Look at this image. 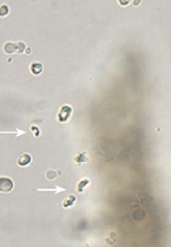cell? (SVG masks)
I'll return each mask as SVG.
<instances>
[{"instance_id":"obj_5","label":"cell","mask_w":171,"mask_h":247,"mask_svg":"<svg viewBox=\"0 0 171 247\" xmlns=\"http://www.w3.org/2000/svg\"><path fill=\"white\" fill-rule=\"evenodd\" d=\"M4 51L6 53H14V52H17V44H14V43H6L4 45Z\"/></svg>"},{"instance_id":"obj_13","label":"cell","mask_w":171,"mask_h":247,"mask_svg":"<svg viewBox=\"0 0 171 247\" xmlns=\"http://www.w3.org/2000/svg\"><path fill=\"white\" fill-rule=\"evenodd\" d=\"M32 130L34 131V136H36V137H38V136L40 135V131H39V129H38L37 127H32Z\"/></svg>"},{"instance_id":"obj_16","label":"cell","mask_w":171,"mask_h":247,"mask_svg":"<svg viewBox=\"0 0 171 247\" xmlns=\"http://www.w3.org/2000/svg\"><path fill=\"white\" fill-rule=\"evenodd\" d=\"M133 4H135V5H136V6H137V5H139V0H136V1H135V2H133Z\"/></svg>"},{"instance_id":"obj_12","label":"cell","mask_w":171,"mask_h":247,"mask_svg":"<svg viewBox=\"0 0 171 247\" xmlns=\"http://www.w3.org/2000/svg\"><path fill=\"white\" fill-rule=\"evenodd\" d=\"M39 192H54V193H60V192H64L65 188H61V187H57L54 189H38Z\"/></svg>"},{"instance_id":"obj_10","label":"cell","mask_w":171,"mask_h":247,"mask_svg":"<svg viewBox=\"0 0 171 247\" xmlns=\"http://www.w3.org/2000/svg\"><path fill=\"white\" fill-rule=\"evenodd\" d=\"M10 13V8L7 5H1L0 6V17H5Z\"/></svg>"},{"instance_id":"obj_3","label":"cell","mask_w":171,"mask_h":247,"mask_svg":"<svg viewBox=\"0 0 171 247\" xmlns=\"http://www.w3.org/2000/svg\"><path fill=\"white\" fill-rule=\"evenodd\" d=\"M31 161H32V157H31L30 154H23V155H20L18 157V165H21V167L29 165L31 163Z\"/></svg>"},{"instance_id":"obj_11","label":"cell","mask_w":171,"mask_h":247,"mask_svg":"<svg viewBox=\"0 0 171 247\" xmlns=\"http://www.w3.org/2000/svg\"><path fill=\"white\" fill-rule=\"evenodd\" d=\"M46 178H48V180L56 178H57V172H54V170H47V172H46Z\"/></svg>"},{"instance_id":"obj_14","label":"cell","mask_w":171,"mask_h":247,"mask_svg":"<svg viewBox=\"0 0 171 247\" xmlns=\"http://www.w3.org/2000/svg\"><path fill=\"white\" fill-rule=\"evenodd\" d=\"M119 4H120L122 6H126V5L130 4V1H129V0H119Z\"/></svg>"},{"instance_id":"obj_15","label":"cell","mask_w":171,"mask_h":247,"mask_svg":"<svg viewBox=\"0 0 171 247\" xmlns=\"http://www.w3.org/2000/svg\"><path fill=\"white\" fill-rule=\"evenodd\" d=\"M25 52H26V53H31V52H32V50H31L30 47H26V50H25Z\"/></svg>"},{"instance_id":"obj_4","label":"cell","mask_w":171,"mask_h":247,"mask_svg":"<svg viewBox=\"0 0 171 247\" xmlns=\"http://www.w3.org/2000/svg\"><path fill=\"white\" fill-rule=\"evenodd\" d=\"M31 72L33 75H40L43 72V65L40 63H32L31 64Z\"/></svg>"},{"instance_id":"obj_9","label":"cell","mask_w":171,"mask_h":247,"mask_svg":"<svg viewBox=\"0 0 171 247\" xmlns=\"http://www.w3.org/2000/svg\"><path fill=\"white\" fill-rule=\"evenodd\" d=\"M25 50H26V45L23 41L17 43V53H23L25 52Z\"/></svg>"},{"instance_id":"obj_7","label":"cell","mask_w":171,"mask_h":247,"mask_svg":"<svg viewBox=\"0 0 171 247\" xmlns=\"http://www.w3.org/2000/svg\"><path fill=\"white\" fill-rule=\"evenodd\" d=\"M74 161H76L77 163H79V165L84 163L86 161V154L85 152H80L79 155H77V156L74 157Z\"/></svg>"},{"instance_id":"obj_1","label":"cell","mask_w":171,"mask_h":247,"mask_svg":"<svg viewBox=\"0 0 171 247\" xmlns=\"http://www.w3.org/2000/svg\"><path fill=\"white\" fill-rule=\"evenodd\" d=\"M13 181L10 178L6 176H1L0 178V192L2 193H8L13 189Z\"/></svg>"},{"instance_id":"obj_8","label":"cell","mask_w":171,"mask_h":247,"mask_svg":"<svg viewBox=\"0 0 171 247\" xmlns=\"http://www.w3.org/2000/svg\"><path fill=\"white\" fill-rule=\"evenodd\" d=\"M90 183V181H89V178H84V180H82L80 182H79V184H78V192H83L84 191V188H85L86 186Z\"/></svg>"},{"instance_id":"obj_2","label":"cell","mask_w":171,"mask_h":247,"mask_svg":"<svg viewBox=\"0 0 171 247\" xmlns=\"http://www.w3.org/2000/svg\"><path fill=\"white\" fill-rule=\"evenodd\" d=\"M71 112H72V109L69 105L63 107L61 110H60V112H59V115H58V120H59L60 122H66V121L70 118Z\"/></svg>"},{"instance_id":"obj_6","label":"cell","mask_w":171,"mask_h":247,"mask_svg":"<svg viewBox=\"0 0 171 247\" xmlns=\"http://www.w3.org/2000/svg\"><path fill=\"white\" fill-rule=\"evenodd\" d=\"M76 196L74 195H69L64 201H63V207L64 208H69V207H71L74 202H76Z\"/></svg>"}]
</instances>
